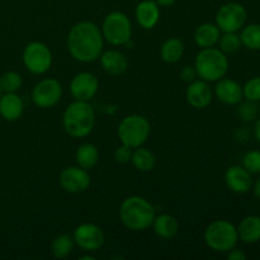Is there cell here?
I'll return each mask as SVG.
<instances>
[{"label":"cell","mask_w":260,"mask_h":260,"mask_svg":"<svg viewBox=\"0 0 260 260\" xmlns=\"http://www.w3.org/2000/svg\"><path fill=\"white\" fill-rule=\"evenodd\" d=\"M102 35L104 41L112 46H124L131 41L132 24L123 12H112L102 23Z\"/></svg>","instance_id":"52a82bcc"},{"label":"cell","mask_w":260,"mask_h":260,"mask_svg":"<svg viewBox=\"0 0 260 260\" xmlns=\"http://www.w3.org/2000/svg\"><path fill=\"white\" fill-rule=\"evenodd\" d=\"M131 162L139 172L149 173L155 168L156 157H155L154 152L150 151L149 149L144 147V145H142V146L134 149Z\"/></svg>","instance_id":"d4e9b609"},{"label":"cell","mask_w":260,"mask_h":260,"mask_svg":"<svg viewBox=\"0 0 260 260\" xmlns=\"http://www.w3.org/2000/svg\"><path fill=\"white\" fill-rule=\"evenodd\" d=\"M152 229H154L155 234L159 238L164 239V240H170V239L175 238L179 233V222L177 218L168 213H161V215L155 216L154 222H152Z\"/></svg>","instance_id":"44dd1931"},{"label":"cell","mask_w":260,"mask_h":260,"mask_svg":"<svg viewBox=\"0 0 260 260\" xmlns=\"http://www.w3.org/2000/svg\"><path fill=\"white\" fill-rule=\"evenodd\" d=\"M184 53V43L177 37H170L165 41L160 47L161 60L167 63H175L183 57Z\"/></svg>","instance_id":"603a6c76"},{"label":"cell","mask_w":260,"mask_h":260,"mask_svg":"<svg viewBox=\"0 0 260 260\" xmlns=\"http://www.w3.org/2000/svg\"><path fill=\"white\" fill-rule=\"evenodd\" d=\"M132 152H134V149L122 144L121 146L117 147L116 151H114V160H116L118 164H128L132 159Z\"/></svg>","instance_id":"d6a6232c"},{"label":"cell","mask_w":260,"mask_h":260,"mask_svg":"<svg viewBox=\"0 0 260 260\" xmlns=\"http://www.w3.org/2000/svg\"><path fill=\"white\" fill-rule=\"evenodd\" d=\"M75 160L76 164L80 168H83V169H93L99 161L98 149H96L95 145L89 144V142L80 145L75 152Z\"/></svg>","instance_id":"cb8c5ba5"},{"label":"cell","mask_w":260,"mask_h":260,"mask_svg":"<svg viewBox=\"0 0 260 260\" xmlns=\"http://www.w3.org/2000/svg\"><path fill=\"white\" fill-rule=\"evenodd\" d=\"M243 94L246 101L260 102V76H254L244 84Z\"/></svg>","instance_id":"f546056e"},{"label":"cell","mask_w":260,"mask_h":260,"mask_svg":"<svg viewBox=\"0 0 260 260\" xmlns=\"http://www.w3.org/2000/svg\"><path fill=\"white\" fill-rule=\"evenodd\" d=\"M194 68L198 78L207 83H216L225 78L229 71V58L220 48H201L196 56Z\"/></svg>","instance_id":"277c9868"},{"label":"cell","mask_w":260,"mask_h":260,"mask_svg":"<svg viewBox=\"0 0 260 260\" xmlns=\"http://www.w3.org/2000/svg\"><path fill=\"white\" fill-rule=\"evenodd\" d=\"M180 78H182V80H184L185 83H192V81H194L196 79L198 78V74H197V70H196L194 66H184V68L180 70Z\"/></svg>","instance_id":"836d02e7"},{"label":"cell","mask_w":260,"mask_h":260,"mask_svg":"<svg viewBox=\"0 0 260 260\" xmlns=\"http://www.w3.org/2000/svg\"><path fill=\"white\" fill-rule=\"evenodd\" d=\"M221 36L220 28L213 23H203L198 25L194 32V41L198 47L210 48L215 47Z\"/></svg>","instance_id":"7402d4cb"},{"label":"cell","mask_w":260,"mask_h":260,"mask_svg":"<svg viewBox=\"0 0 260 260\" xmlns=\"http://www.w3.org/2000/svg\"><path fill=\"white\" fill-rule=\"evenodd\" d=\"M53 56L50 47L40 41L28 43L23 50V63L29 73L42 75L50 70Z\"/></svg>","instance_id":"ba28073f"},{"label":"cell","mask_w":260,"mask_h":260,"mask_svg":"<svg viewBox=\"0 0 260 260\" xmlns=\"http://www.w3.org/2000/svg\"><path fill=\"white\" fill-rule=\"evenodd\" d=\"M135 17L140 27L152 29L160 19V7L155 0H142L137 4Z\"/></svg>","instance_id":"e0dca14e"},{"label":"cell","mask_w":260,"mask_h":260,"mask_svg":"<svg viewBox=\"0 0 260 260\" xmlns=\"http://www.w3.org/2000/svg\"><path fill=\"white\" fill-rule=\"evenodd\" d=\"M228 259L229 260H246V254L243 250H239V249H231L228 253Z\"/></svg>","instance_id":"e575fe53"},{"label":"cell","mask_w":260,"mask_h":260,"mask_svg":"<svg viewBox=\"0 0 260 260\" xmlns=\"http://www.w3.org/2000/svg\"><path fill=\"white\" fill-rule=\"evenodd\" d=\"M22 76L17 71H7L0 76V89L3 93H17L22 88Z\"/></svg>","instance_id":"f1b7e54d"},{"label":"cell","mask_w":260,"mask_h":260,"mask_svg":"<svg viewBox=\"0 0 260 260\" xmlns=\"http://www.w3.org/2000/svg\"><path fill=\"white\" fill-rule=\"evenodd\" d=\"M248 20V12L240 3H226L216 13V25L221 32H239Z\"/></svg>","instance_id":"9c48e42d"},{"label":"cell","mask_w":260,"mask_h":260,"mask_svg":"<svg viewBox=\"0 0 260 260\" xmlns=\"http://www.w3.org/2000/svg\"><path fill=\"white\" fill-rule=\"evenodd\" d=\"M240 40L241 45L250 51H260V24L250 23L241 28Z\"/></svg>","instance_id":"4316f807"},{"label":"cell","mask_w":260,"mask_h":260,"mask_svg":"<svg viewBox=\"0 0 260 260\" xmlns=\"http://www.w3.org/2000/svg\"><path fill=\"white\" fill-rule=\"evenodd\" d=\"M104 48L102 30L94 22L84 20L71 27L68 35L69 53L79 62L96 61Z\"/></svg>","instance_id":"6da1fadb"},{"label":"cell","mask_w":260,"mask_h":260,"mask_svg":"<svg viewBox=\"0 0 260 260\" xmlns=\"http://www.w3.org/2000/svg\"><path fill=\"white\" fill-rule=\"evenodd\" d=\"M217 46L223 53L228 55V53L236 52L243 45H241L240 36L238 35V32H222V35L218 38Z\"/></svg>","instance_id":"83f0119b"},{"label":"cell","mask_w":260,"mask_h":260,"mask_svg":"<svg viewBox=\"0 0 260 260\" xmlns=\"http://www.w3.org/2000/svg\"><path fill=\"white\" fill-rule=\"evenodd\" d=\"M74 245L75 241L70 234H60L51 243V253L53 258L63 259L70 255L71 251L74 250Z\"/></svg>","instance_id":"484cf974"},{"label":"cell","mask_w":260,"mask_h":260,"mask_svg":"<svg viewBox=\"0 0 260 260\" xmlns=\"http://www.w3.org/2000/svg\"><path fill=\"white\" fill-rule=\"evenodd\" d=\"M185 98H187L188 104L193 108L205 109L212 103L213 90L207 81L202 79H196L188 85Z\"/></svg>","instance_id":"5bb4252c"},{"label":"cell","mask_w":260,"mask_h":260,"mask_svg":"<svg viewBox=\"0 0 260 260\" xmlns=\"http://www.w3.org/2000/svg\"><path fill=\"white\" fill-rule=\"evenodd\" d=\"M155 216L154 206L140 196H129L119 207L121 222L131 231H145L151 228Z\"/></svg>","instance_id":"7a4b0ae2"},{"label":"cell","mask_w":260,"mask_h":260,"mask_svg":"<svg viewBox=\"0 0 260 260\" xmlns=\"http://www.w3.org/2000/svg\"><path fill=\"white\" fill-rule=\"evenodd\" d=\"M24 112V103L17 93H4L0 96V116L5 121H18Z\"/></svg>","instance_id":"d6986e66"},{"label":"cell","mask_w":260,"mask_h":260,"mask_svg":"<svg viewBox=\"0 0 260 260\" xmlns=\"http://www.w3.org/2000/svg\"><path fill=\"white\" fill-rule=\"evenodd\" d=\"M74 241L84 251L94 253L104 244V233L95 223H81L74 230Z\"/></svg>","instance_id":"8fae6325"},{"label":"cell","mask_w":260,"mask_h":260,"mask_svg":"<svg viewBox=\"0 0 260 260\" xmlns=\"http://www.w3.org/2000/svg\"><path fill=\"white\" fill-rule=\"evenodd\" d=\"M238 114L240 116V118L243 121H253L254 118L258 114V106H256V102H250L246 101L245 103H239L238 104Z\"/></svg>","instance_id":"1f68e13d"},{"label":"cell","mask_w":260,"mask_h":260,"mask_svg":"<svg viewBox=\"0 0 260 260\" xmlns=\"http://www.w3.org/2000/svg\"><path fill=\"white\" fill-rule=\"evenodd\" d=\"M99 90V80L93 73L81 71L70 81V94L75 101L90 102Z\"/></svg>","instance_id":"4fadbf2b"},{"label":"cell","mask_w":260,"mask_h":260,"mask_svg":"<svg viewBox=\"0 0 260 260\" xmlns=\"http://www.w3.org/2000/svg\"><path fill=\"white\" fill-rule=\"evenodd\" d=\"M79 259L80 260H94L95 258H94L93 255H83V256H80Z\"/></svg>","instance_id":"f35d334b"},{"label":"cell","mask_w":260,"mask_h":260,"mask_svg":"<svg viewBox=\"0 0 260 260\" xmlns=\"http://www.w3.org/2000/svg\"><path fill=\"white\" fill-rule=\"evenodd\" d=\"M155 2L157 3V5H159V7L168 8V7H172V5H174L175 0H155Z\"/></svg>","instance_id":"8d00e7d4"},{"label":"cell","mask_w":260,"mask_h":260,"mask_svg":"<svg viewBox=\"0 0 260 260\" xmlns=\"http://www.w3.org/2000/svg\"><path fill=\"white\" fill-rule=\"evenodd\" d=\"M243 167L253 174H260V151L250 150L243 157Z\"/></svg>","instance_id":"4dcf8cb0"},{"label":"cell","mask_w":260,"mask_h":260,"mask_svg":"<svg viewBox=\"0 0 260 260\" xmlns=\"http://www.w3.org/2000/svg\"><path fill=\"white\" fill-rule=\"evenodd\" d=\"M62 96V85L53 78H46L38 81L32 89V101L41 109L53 108Z\"/></svg>","instance_id":"30bf717a"},{"label":"cell","mask_w":260,"mask_h":260,"mask_svg":"<svg viewBox=\"0 0 260 260\" xmlns=\"http://www.w3.org/2000/svg\"><path fill=\"white\" fill-rule=\"evenodd\" d=\"M225 183L231 192L245 194L253 187V177L243 165H231L225 173Z\"/></svg>","instance_id":"9a60e30c"},{"label":"cell","mask_w":260,"mask_h":260,"mask_svg":"<svg viewBox=\"0 0 260 260\" xmlns=\"http://www.w3.org/2000/svg\"><path fill=\"white\" fill-rule=\"evenodd\" d=\"M90 175L88 170L83 169L79 165L76 167H68L61 170L58 183L65 192L79 194L83 193L90 187Z\"/></svg>","instance_id":"7c38bea8"},{"label":"cell","mask_w":260,"mask_h":260,"mask_svg":"<svg viewBox=\"0 0 260 260\" xmlns=\"http://www.w3.org/2000/svg\"><path fill=\"white\" fill-rule=\"evenodd\" d=\"M95 113L89 102L74 101L62 114V126L66 134L74 139L86 137L94 128Z\"/></svg>","instance_id":"3957f363"},{"label":"cell","mask_w":260,"mask_h":260,"mask_svg":"<svg viewBox=\"0 0 260 260\" xmlns=\"http://www.w3.org/2000/svg\"><path fill=\"white\" fill-rule=\"evenodd\" d=\"M254 135H255L256 140L260 142V118L256 119L255 124H254Z\"/></svg>","instance_id":"74e56055"},{"label":"cell","mask_w":260,"mask_h":260,"mask_svg":"<svg viewBox=\"0 0 260 260\" xmlns=\"http://www.w3.org/2000/svg\"><path fill=\"white\" fill-rule=\"evenodd\" d=\"M2 94H3V91H2V89H0V96H2Z\"/></svg>","instance_id":"ab89813d"},{"label":"cell","mask_w":260,"mask_h":260,"mask_svg":"<svg viewBox=\"0 0 260 260\" xmlns=\"http://www.w3.org/2000/svg\"><path fill=\"white\" fill-rule=\"evenodd\" d=\"M205 241L208 248L217 253H229L236 248L239 241L236 226L228 220L213 221L206 228Z\"/></svg>","instance_id":"8992f818"},{"label":"cell","mask_w":260,"mask_h":260,"mask_svg":"<svg viewBox=\"0 0 260 260\" xmlns=\"http://www.w3.org/2000/svg\"><path fill=\"white\" fill-rule=\"evenodd\" d=\"M238 230L239 240L244 244H255L260 241V217L256 215H250L240 221Z\"/></svg>","instance_id":"ffe728a7"},{"label":"cell","mask_w":260,"mask_h":260,"mask_svg":"<svg viewBox=\"0 0 260 260\" xmlns=\"http://www.w3.org/2000/svg\"><path fill=\"white\" fill-rule=\"evenodd\" d=\"M98 60L101 61L102 69L112 76L121 75L128 68V60L126 55L118 50L103 51Z\"/></svg>","instance_id":"ac0fdd59"},{"label":"cell","mask_w":260,"mask_h":260,"mask_svg":"<svg viewBox=\"0 0 260 260\" xmlns=\"http://www.w3.org/2000/svg\"><path fill=\"white\" fill-rule=\"evenodd\" d=\"M151 132V126L146 117L141 114L126 116L118 124L117 134L121 144L136 149L147 141Z\"/></svg>","instance_id":"5b68a950"},{"label":"cell","mask_w":260,"mask_h":260,"mask_svg":"<svg viewBox=\"0 0 260 260\" xmlns=\"http://www.w3.org/2000/svg\"><path fill=\"white\" fill-rule=\"evenodd\" d=\"M215 95L220 102L226 106H238L244 99L243 86L234 79L222 78L216 81Z\"/></svg>","instance_id":"2e32d148"},{"label":"cell","mask_w":260,"mask_h":260,"mask_svg":"<svg viewBox=\"0 0 260 260\" xmlns=\"http://www.w3.org/2000/svg\"><path fill=\"white\" fill-rule=\"evenodd\" d=\"M251 189H253L254 196H255L258 200H260V177L255 180V182H253V187H251Z\"/></svg>","instance_id":"d590c367"}]
</instances>
